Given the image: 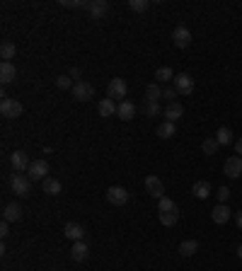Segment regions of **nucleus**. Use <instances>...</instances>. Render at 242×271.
<instances>
[{
    "mask_svg": "<svg viewBox=\"0 0 242 271\" xmlns=\"http://www.w3.org/2000/svg\"><path fill=\"white\" fill-rule=\"evenodd\" d=\"M143 111H146V116H158L160 114V102H150V99H146V107H143Z\"/></svg>",
    "mask_w": 242,
    "mask_h": 271,
    "instance_id": "2f4dec72",
    "label": "nucleus"
},
{
    "mask_svg": "<svg viewBox=\"0 0 242 271\" xmlns=\"http://www.w3.org/2000/svg\"><path fill=\"white\" fill-rule=\"evenodd\" d=\"M213 138L220 143V146H230V143H235V136H232V131H230L228 126H220V128L215 131Z\"/></svg>",
    "mask_w": 242,
    "mask_h": 271,
    "instance_id": "5701e85b",
    "label": "nucleus"
},
{
    "mask_svg": "<svg viewBox=\"0 0 242 271\" xmlns=\"http://www.w3.org/2000/svg\"><path fill=\"white\" fill-rule=\"evenodd\" d=\"M20 218H22V206H20V203H8V206L3 208V220L17 223Z\"/></svg>",
    "mask_w": 242,
    "mask_h": 271,
    "instance_id": "f3484780",
    "label": "nucleus"
},
{
    "mask_svg": "<svg viewBox=\"0 0 242 271\" xmlns=\"http://www.w3.org/2000/svg\"><path fill=\"white\" fill-rule=\"evenodd\" d=\"M223 172H225V177H230V179H237V177H242V158H240V155H232V158H228L225 165H223Z\"/></svg>",
    "mask_w": 242,
    "mask_h": 271,
    "instance_id": "1a4fd4ad",
    "label": "nucleus"
},
{
    "mask_svg": "<svg viewBox=\"0 0 242 271\" xmlns=\"http://www.w3.org/2000/svg\"><path fill=\"white\" fill-rule=\"evenodd\" d=\"M27 177L32 182H44V179L49 177V163H46V160H34V163L29 165Z\"/></svg>",
    "mask_w": 242,
    "mask_h": 271,
    "instance_id": "20e7f679",
    "label": "nucleus"
},
{
    "mask_svg": "<svg viewBox=\"0 0 242 271\" xmlns=\"http://www.w3.org/2000/svg\"><path fill=\"white\" fill-rule=\"evenodd\" d=\"M191 194H194L196 199H201V201H203V199H208V196H211V184H208L206 179H199V182L191 187Z\"/></svg>",
    "mask_w": 242,
    "mask_h": 271,
    "instance_id": "4be33fe9",
    "label": "nucleus"
},
{
    "mask_svg": "<svg viewBox=\"0 0 242 271\" xmlns=\"http://www.w3.org/2000/svg\"><path fill=\"white\" fill-rule=\"evenodd\" d=\"M182 114H184V107L179 104V102H170L167 109H165V121H179L182 119Z\"/></svg>",
    "mask_w": 242,
    "mask_h": 271,
    "instance_id": "412c9836",
    "label": "nucleus"
},
{
    "mask_svg": "<svg viewBox=\"0 0 242 271\" xmlns=\"http://www.w3.org/2000/svg\"><path fill=\"white\" fill-rule=\"evenodd\" d=\"M146 189H148V194L153 196V199H158V201L165 196V184H162L160 177H155V175L146 177Z\"/></svg>",
    "mask_w": 242,
    "mask_h": 271,
    "instance_id": "6e6552de",
    "label": "nucleus"
},
{
    "mask_svg": "<svg viewBox=\"0 0 242 271\" xmlns=\"http://www.w3.org/2000/svg\"><path fill=\"white\" fill-rule=\"evenodd\" d=\"M17 78V68H15V63H0V82L3 85H10V82Z\"/></svg>",
    "mask_w": 242,
    "mask_h": 271,
    "instance_id": "6ab92c4d",
    "label": "nucleus"
},
{
    "mask_svg": "<svg viewBox=\"0 0 242 271\" xmlns=\"http://www.w3.org/2000/svg\"><path fill=\"white\" fill-rule=\"evenodd\" d=\"M160 97H162L160 82H148V87H146V99H150V102H158Z\"/></svg>",
    "mask_w": 242,
    "mask_h": 271,
    "instance_id": "bb28decb",
    "label": "nucleus"
},
{
    "mask_svg": "<svg viewBox=\"0 0 242 271\" xmlns=\"http://www.w3.org/2000/svg\"><path fill=\"white\" fill-rule=\"evenodd\" d=\"M155 133L167 141V138H172V136L177 133V128H175V123H172V121H165V123H160V126H158V131H155Z\"/></svg>",
    "mask_w": 242,
    "mask_h": 271,
    "instance_id": "cd10ccee",
    "label": "nucleus"
},
{
    "mask_svg": "<svg viewBox=\"0 0 242 271\" xmlns=\"http://www.w3.org/2000/svg\"><path fill=\"white\" fill-rule=\"evenodd\" d=\"M235 220H237V228H240V230H242V211H240V213H237V218H235Z\"/></svg>",
    "mask_w": 242,
    "mask_h": 271,
    "instance_id": "a19ab883",
    "label": "nucleus"
},
{
    "mask_svg": "<svg viewBox=\"0 0 242 271\" xmlns=\"http://www.w3.org/2000/svg\"><path fill=\"white\" fill-rule=\"evenodd\" d=\"M230 208H228V203H218L213 211H211V218H213V223H218V225H225L230 220Z\"/></svg>",
    "mask_w": 242,
    "mask_h": 271,
    "instance_id": "2eb2a0df",
    "label": "nucleus"
},
{
    "mask_svg": "<svg viewBox=\"0 0 242 271\" xmlns=\"http://www.w3.org/2000/svg\"><path fill=\"white\" fill-rule=\"evenodd\" d=\"M15 54H17V49H15L13 41H3V46H0V56H3V61H5V63H13L10 58H15Z\"/></svg>",
    "mask_w": 242,
    "mask_h": 271,
    "instance_id": "a878e982",
    "label": "nucleus"
},
{
    "mask_svg": "<svg viewBox=\"0 0 242 271\" xmlns=\"http://www.w3.org/2000/svg\"><path fill=\"white\" fill-rule=\"evenodd\" d=\"M172 41H175V46H179V49H189V44H191V32H189L184 25H179V27H175V32H172Z\"/></svg>",
    "mask_w": 242,
    "mask_h": 271,
    "instance_id": "f8f14e48",
    "label": "nucleus"
},
{
    "mask_svg": "<svg viewBox=\"0 0 242 271\" xmlns=\"http://www.w3.org/2000/svg\"><path fill=\"white\" fill-rule=\"evenodd\" d=\"M56 87H58V90H70V87H73L70 75H58V78H56Z\"/></svg>",
    "mask_w": 242,
    "mask_h": 271,
    "instance_id": "72a5a7b5",
    "label": "nucleus"
},
{
    "mask_svg": "<svg viewBox=\"0 0 242 271\" xmlns=\"http://www.w3.org/2000/svg\"><path fill=\"white\" fill-rule=\"evenodd\" d=\"M41 189H44V194H49V196H58V194L63 191V184H61L56 177H46V179L41 182Z\"/></svg>",
    "mask_w": 242,
    "mask_h": 271,
    "instance_id": "dca6fc26",
    "label": "nucleus"
},
{
    "mask_svg": "<svg viewBox=\"0 0 242 271\" xmlns=\"http://www.w3.org/2000/svg\"><path fill=\"white\" fill-rule=\"evenodd\" d=\"M175 73H172V68H167V66H162V68H158L155 70V82H175Z\"/></svg>",
    "mask_w": 242,
    "mask_h": 271,
    "instance_id": "393cba45",
    "label": "nucleus"
},
{
    "mask_svg": "<svg viewBox=\"0 0 242 271\" xmlns=\"http://www.w3.org/2000/svg\"><path fill=\"white\" fill-rule=\"evenodd\" d=\"M177 220H179V208H177V211H170V213H160V223L167 225V228H172Z\"/></svg>",
    "mask_w": 242,
    "mask_h": 271,
    "instance_id": "c756f323",
    "label": "nucleus"
},
{
    "mask_svg": "<svg viewBox=\"0 0 242 271\" xmlns=\"http://www.w3.org/2000/svg\"><path fill=\"white\" fill-rule=\"evenodd\" d=\"M87 254H90V247H87L85 240H80V242H73V249H70V259H73V261H85Z\"/></svg>",
    "mask_w": 242,
    "mask_h": 271,
    "instance_id": "a211bd4d",
    "label": "nucleus"
},
{
    "mask_svg": "<svg viewBox=\"0 0 242 271\" xmlns=\"http://www.w3.org/2000/svg\"><path fill=\"white\" fill-rule=\"evenodd\" d=\"M170 211H177V203L172 199H167V196H162L158 201V213H170Z\"/></svg>",
    "mask_w": 242,
    "mask_h": 271,
    "instance_id": "c85d7f7f",
    "label": "nucleus"
},
{
    "mask_svg": "<svg viewBox=\"0 0 242 271\" xmlns=\"http://www.w3.org/2000/svg\"><path fill=\"white\" fill-rule=\"evenodd\" d=\"M8 232H10V223H8V220H3V223H0V235H3V237H8Z\"/></svg>",
    "mask_w": 242,
    "mask_h": 271,
    "instance_id": "4c0bfd02",
    "label": "nucleus"
},
{
    "mask_svg": "<svg viewBox=\"0 0 242 271\" xmlns=\"http://www.w3.org/2000/svg\"><path fill=\"white\" fill-rule=\"evenodd\" d=\"M126 95H129V85H126V80H124V78H111V82L107 85L109 99H114V102L119 99V102H124Z\"/></svg>",
    "mask_w": 242,
    "mask_h": 271,
    "instance_id": "f257e3e1",
    "label": "nucleus"
},
{
    "mask_svg": "<svg viewBox=\"0 0 242 271\" xmlns=\"http://www.w3.org/2000/svg\"><path fill=\"white\" fill-rule=\"evenodd\" d=\"M129 191L124 189V187H109L107 189V201L111 203V206H124V203L129 201Z\"/></svg>",
    "mask_w": 242,
    "mask_h": 271,
    "instance_id": "9d476101",
    "label": "nucleus"
},
{
    "mask_svg": "<svg viewBox=\"0 0 242 271\" xmlns=\"http://www.w3.org/2000/svg\"><path fill=\"white\" fill-rule=\"evenodd\" d=\"M10 163H13L15 172H27L32 160H29V155L25 153V150H15L13 155H10Z\"/></svg>",
    "mask_w": 242,
    "mask_h": 271,
    "instance_id": "9b49d317",
    "label": "nucleus"
},
{
    "mask_svg": "<svg viewBox=\"0 0 242 271\" xmlns=\"http://www.w3.org/2000/svg\"><path fill=\"white\" fill-rule=\"evenodd\" d=\"M51 271H56V269H51Z\"/></svg>",
    "mask_w": 242,
    "mask_h": 271,
    "instance_id": "37998d69",
    "label": "nucleus"
},
{
    "mask_svg": "<svg viewBox=\"0 0 242 271\" xmlns=\"http://www.w3.org/2000/svg\"><path fill=\"white\" fill-rule=\"evenodd\" d=\"M235 153H237V155L242 158V138H237V141H235Z\"/></svg>",
    "mask_w": 242,
    "mask_h": 271,
    "instance_id": "58836bf2",
    "label": "nucleus"
},
{
    "mask_svg": "<svg viewBox=\"0 0 242 271\" xmlns=\"http://www.w3.org/2000/svg\"><path fill=\"white\" fill-rule=\"evenodd\" d=\"M237 257L242 259V244H240V247H237Z\"/></svg>",
    "mask_w": 242,
    "mask_h": 271,
    "instance_id": "79ce46f5",
    "label": "nucleus"
},
{
    "mask_svg": "<svg viewBox=\"0 0 242 271\" xmlns=\"http://www.w3.org/2000/svg\"><path fill=\"white\" fill-rule=\"evenodd\" d=\"M215 196H218V201H220V203H228V199H230V189H228V187H220Z\"/></svg>",
    "mask_w": 242,
    "mask_h": 271,
    "instance_id": "c9c22d12",
    "label": "nucleus"
},
{
    "mask_svg": "<svg viewBox=\"0 0 242 271\" xmlns=\"http://www.w3.org/2000/svg\"><path fill=\"white\" fill-rule=\"evenodd\" d=\"M196 249H199V242L196 240H184V242L179 244V254L182 257H194Z\"/></svg>",
    "mask_w": 242,
    "mask_h": 271,
    "instance_id": "b1692460",
    "label": "nucleus"
},
{
    "mask_svg": "<svg viewBox=\"0 0 242 271\" xmlns=\"http://www.w3.org/2000/svg\"><path fill=\"white\" fill-rule=\"evenodd\" d=\"M70 78H80V68H73L70 70Z\"/></svg>",
    "mask_w": 242,
    "mask_h": 271,
    "instance_id": "ea45409f",
    "label": "nucleus"
},
{
    "mask_svg": "<svg viewBox=\"0 0 242 271\" xmlns=\"http://www.w3.org/2000/svg\"><path fill=\"white\" fill-rule=\"evenodd\" d=\"M177 95H179V92L175 90V85H172V87H165V90H162V97H167L170 102H175V97H177Z\"/></svg>",
    "mask_w": 242,
    "mask_h": 271,
    "instance_id": "e433bc0d",
    "label": "nucleus"
},
{
    "mask_svg": "<svg viewBox=\"0 0 242 271\" xmlns=\"http://www.w3.org/2000/svg\"><path fill=\"white\" fill-rule=\"evenodd\" d=\"M61 5L63 8H85L87 3L85 0H61Z\"/></svg>",
    "mask_w": 242,
    "mask_h": 271,
    "instance_id": "f704fd0d",
    "label": "nucleus"
},
{
    "mask_svg": "<svg viewBox=\"0 0 242 271\" xmlns=\"http://www.w3.org/2000/svg\"><path fill=\"white\" fill-rule=\"evenodd\" d=\"M172 85H175V90H177V92H179L182 97H189L191 92H194V78H191L189 73H179Z\"/></svg>",
    "mask_w": 242,
    "mask_h": 271,
    "instance_id": "39448f33",
    "label": "nucleus"
},
{
    "mask_svg": "<svg viewBox=\"0 0 242 271\" xmlns=\"http://www.w3.org/2000/svg\"><path fill=\"white\" fill-rule=\"evenodd\" d=\"M129 8H131L134 13H146L150 8V3L148 0H129Z\"/></svg>",
    "mask_w": 242,
    "mask_h": 271,
    "instance_id": "473e14b6",
    "label": "nucleus"
},
{
    "mask_svg": "<svg viewBox=\"0 0 242 271\" xmlns=\"http://www.w3.org/2000/svg\"><path fill=\"white\" fill-rule=\"evenodd\" d=\"M97 111H99V116H116L119 104H116L114 99L104 97V99H99V102H97Z\"/></svg>",
    "mask_w": 242,
    "mask_h": 271,
    "instance_id": "4468645a",
    "label": "nucleus"
},
{
    "mask_svg": "<svg viewBox=\"0 0 242 271\" xmlns=\"http://www.w3.org/2000/svg\"><path fill=\"white\" fill-rule=\"evenodd\" d=\"M63 235H66L68 240H73V242H80V240H85V228H82L80 223H66Z\"/></svg>",
    "mask_w": 242,
    "mask_h": 271,
    "instance_id": "ddd939ff",
    "label": "nucleus"
},
{
    "mask_svg": "<svg viewBox=\"0 0 242 271\" xmlns=\"http://www.w3.org/2000/svg\"><path fill=\"white\" fill-rule=\"evenodd\" d=\"M22 111H25V107H22L17 99L3 97V102H0V114H3L5 119H17V116H22Z\"/></svg>",
    "mask_w": 242,
    "mask_h": 271,
    "instance_id": "f03ea898",
    "label": "nucleus"
},
{
    "mask_svg": "<svg viewBox=\"0 0 242 271\" xmlns=\"http://www.w3.org/2000/svg\"><path fill=\"white\" fill-rule=\"evenodd\" d=\"M85 10L90 15V20H102L109 10V3L107 0H90V3L85 5Z\"/></svg>",
    "mask_w": 242,
    "mask_h": 271,
    "instance_id": "0eeeda50",
    "label": "nucleus"
},
{
    "mask_svg": "<svg viewBox=\"0 0 242 271\" xmlns=\"http://www.w3.org/2000/svg\"><path fill=\"white\" fill-rule=\"evenodd\" d=\"M201 148H203V153H206V155H215V153H218V148H220V143H218L215 138H206Z\"/></svg>",
    "mask_w": 242,
    "mask_h": 271,
    "instance_id": "7c9ffc66",
    "label": "nucleus"
},
{
    "mask_svg": "<svg viewBox=\"0 0 242 271\" xmlns=\"http://www.w3.org/2000/svg\"><path fill=\"white\" fill-rule=\"evenodd\" d=\"M73 97L78 102H90L94 97V85H90V82H85V80H78L73 85Z\"/></svg>",
    "mask_w": 242,
    "mask_h": 271,
    "instance_id": "423d86ee",
    "label": "nucleus"
},
{
    "mask_svg": "<svg viewBox=\"0 0 242 271\" xmlns=\"http://www.w3.org/2000/svg\"><path fill=\"white\" fill-rule=\"evenodd\" d=\"M116 116H119L121 121H131V119L136 116V104L134 102H129V99L119 102V111H116Z\"/></svg>",
    "mask_w": 242,
    "mask_h": 271,
    "instance_id": "aec40b11",
    "label": "nucleus"
},
{
    "mask_svg": "<svg viewBox=\"0 0 242 271\" xmlns=\"http://www.w3.org/2000/svg\"><path fill=\"white\" fill-rule=\"evenodd\" d=\"M10 187L17 196H22V199H27L29 194H32V179L27 175H13L10 179Z\"/></svg>",
    "mask_w": 242,
    "mask_h": 271,
    "instance_id": "7ed1b4c3",
    "label": "nucleus"
}]
</instances>
